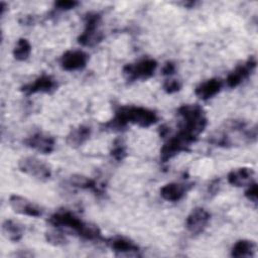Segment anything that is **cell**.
I'll return each instance as SVG.
<instances>
[{
	"label": "cell",
	"instance_id": "1",
	"mask_svg": "<svg viewBox=\"0 0 258 258\" xmlns=\"http://www.w3.org/2000/svg\"><path fill=\"white\" fill-rule=\"evenodd\" d=\"M257 126L248 127L244 120H227L210 138V142L220 147H230L241 143L255 142Z\"/></svg>",
	"mask_w": 258,
	"mask_h": 258
},
{
	"label": "cell",
	"instance_id": "2",
	"mask_svg": "<svg viewBox=\"0 0 258 258\" xmlns=\"http://www.w3.org/2000/svg\"><path fill=\"white\" fill-rule=\"evenodd\" d=\"M158 121L155 111L140 106H120L115 111L113 119L103 124L105 130L120 131L128 124H135L142 128L152 126Z\"/></svg>",
	"mask_w": 258,
	"mask_h": 258
},
{
	"label": "cell",
	"instance_id": "3",
	"mask_svg": "<svg viewBox=\"0 0 258 258\" xmlns=\"http://www.w3.org/2000/svg\"><path fill=\"white\" fill-rule=\"evenodd\" d=\"M48 223L54 228L69 229L79 237L88 241L103 240L100 229L91 223H87L70 211H58L48 218Z\"/></svg>",
	"mask_w": 258,
	"mask_h": 258
},
{
	"label": "cell",
	"instance_id": "4",
	"mask_svg": "<svg viewBox=\"0 0 258 258\" xmlns=\"http://www.w3.org/2000/svg\"><path fill=\"white\" fill-rule=\"evenodd\" d=\"M177 114L181 117L179 129L188 134L199 137L208 125V118L202 106L198 104H184L177 109Z\"/></svg>",
	"mask_w": 258,
	"mask_h": 258
},
{
	"label": "cell",
	"instance_id": "5",
	"mask_svg": "<svg viewBox=\"0 0 258 258\" xmlns=\"http://www.w3.org/2000/svg\"><path fill=\"white\" fill-rule=\"evenodd\" d=\"M197 139L198 138L194 137L187 132L178 129V131L172 135L160 148V160L162 162H167L180 152L188 151L189 147L197 141Z\"/></svg>",
	"mask_w": 258,
	"mask_h": 258
},
{
	"label": "cell",
	"instance_id": "6",
	"mask_svg": "<svg viewBox=\"0 0 258 258\" xmlns=\"http://www.w3.org/2000/svg\"><path fill=\"white\" fill-rule=\"evenodd\" d=\"M101 15L98 12L90 11L84 16L85 27L83 32L78 36V42L83 46H95L100 43L104 37L99 29Z\"/></svg>",
	"mask_w": 258,
	"mask_h": 258
},
{
	"label": "cell",
	"instance_id": "7",
	"mask_svg": "<svg viewBox=\"0 0 258 258\" xmlns=\"http://www.w3.org/2000/svg\"><path fill=\"white\" fill-rule=\"evenodd\" d=\"M157 68V61L153 58L146 57L135 62L127 63L123 67L122 73L127 81L134 82L138 80H147L154 75Z\"/></svg>",
	"mask_w": 258,
	"mask_h": 258
},
{
	"label": "cell",
	"instance_id": "8",
	"mask_svg": "<svg viewBox=\"0 0 258 258\" xmlns=\"http://www.w3.org/2000/svg\"><path fill=\"white\" fill-rule=\"evenodd\" d=\"M18 168L21 172L41 181H45L51 176L50 166L43 160L34 156L22 157L18 161Z\"/></svg>",
	"mask_w": 258,
	"mask_h": 258
},
{
	"label": "cell",
	"instance_id": "9",
	"mask_svg": "<svg viewBox=\"0 0 258 258\" xmlns=\"http://www.w3.org/2000/svg\"><path fill=\"white\" fill-rule=\"evenodd\" d=\"M257 59L254 55L248 57L247 60L238 64L226 78V85L229 88H236L247 80L255 71Z\"/></svg>",
	"mask_w": 258,
	"mask_h": 258
},
{
	"label": "cell",
	"instance_id": "10",
	"mask_svg": "<svg viewBox=\"0 0 258 258\" xmlns=\"http://www.w3.org/2000/svg\"><path fill=\"white\" fill-rule=\"evenodd\" d=\"M107 246L116 256H140V248L134 241L123 236H114L106 240Z\"/></svg>",
	"mask_w": 258,
	"mask_h": 258
},
{
	"label": "cell",
	"instance_id": "11",
	"mask_svg": "<svg viewBox=\"0 0 258 258\" xmlns=\"http://www.w3.org/2000/svg\"><path fill=\"white\" fill-rule=\"evenodd\" d=\"M211 220V214L204 208L192 209L185 220V227L192 235H199L205 231Z\"/></svg>",
	"mask_w": 258,
	"mask_h": 258
},
{
	"label": "cell",
	"instance_id": "12",
	"mask_svg": "<svg viewBox=\"0 0 258 258\" xmlns=\"http://www.w3.org/2000/svg\"><path fill=\"white\" fill-rule=\"evenodd\" d=\"M89 60L87 52L81 49H71L62 53L59 58V64L62 70L68 72L80 71L84 69Z\"/></svg>",
	"mask_w": 258,
	"mask_h": 258
},
{
	"label": "cell",
	"instance_id": "13",
	"mask_svg": "<svg viewBox=\"0 0 258 258\" xmlns=\"http://www.w3.org/2000/svg\"><path fill=\"white\" fill-rule=\"evenodd\" d=\"M23 143L27 147L42 154L51 153L54 150V146H55L54 138L41 131L35 132L32 135L28 136L27 138L24 139Z\"/></svg>",
	"mask_w": 258,
	"mask_h": 258
},
{
	"label": "cell",
	"instance_id": "14",
	"mask_svg": "<svg viewBox=\"0 0 258 258\" xmlns=\"http://www.w3.org/2000/svg\"><path fill=\"white\" fill-rule=\"evenodd\" d=\"M57 87L56 80L49 75H41L36 78L33 82L23 85L20 88V91L27 96L36 94V93H50L54 91Z\"/></svg>",
	"mask_w": 258,
	"mask_h": 258
},
{
	"label": "cell",
	"instance_id": "15",
	"mask_svg": "<svg viewBox=\"0 0 258 258\" xmlns=\"http://www.w3.org/2000/svg\"><path fill=\"white\" fill-rule=\"evenodd\" d=\"M8 203L13 212L19 215L32 218H38L42 215V211L38 206L19 195H11Z\"/></svg>",
	"mask_w": 258,
	"mask_h": 258
},
{
	"label": "cell",
	"instance_id": "16",
	"mask_svg": "<svg viewBox=\"0 0 258 258\" xmlns=\"http://www.w3.org/2000/svg\"><path fill=\"white\" fill-rule=\"evenodd\" d=\"M192 182H169L164 184L159 192L160 197L167 202H178L192 187Z\"/></svg>",
	"mask_w": 258,
	"mask_h": 258
},
{
	"label": "cell",
	"instance_id": "17",
	"mask_svg": "<svg viewBox=\"0 0 258 258\" xmlns=\"http://www.w3.org/2000/svg\"><path fill=\"white\" fill-rule=\"evenodd\" d=\"M254 176H255V171L253 168L239 167L231 170L227 175V179L231 185L241 187V186H248L253 181H255Z\"/></svg>",
	"mask_w": 258,
	"mask_h": 258
},
{
	"label": "cell",
	"instance_id": "18",
	"mask_svg": "<svg viewBox=\"0 0 258 258\" xmlns=\"http://www.w3.org/2000/svg\"><path fill=\"white\" fill-rule=\"evenodd\" d=\"M222 88L223 81L218 78H212L197 86L195 89V95L199 99L206 101L216 96L222 90Z\"/></svg>",
	"mask_w": 258,
	"mask_h": 258
},
{
	"label": "cell",
	"instance_id": "19",
	"mask_svg": "<svg viewBox=\"0 0 258 258\" xmlns=\"http://www.w3.org/2000/svg\"><path fill=\"white\" fill-rule=\"evenodd\" d=\"M91 136V128L87 125H79L73 128L67 135L66 142L69 146L77 148L82 146Z\"/></svg>",
	"mask_w": 258,
	"mask_h": 258
},
{
	"label": "cell",
	"instance_id": "20",
	"mask_svg": "<svg viewBox=\"0 0 258 258\" xmlns=\"http://www.w3.org/2000/svg\"><path fill=\"white\" fill-rule=\"evenodd\" d=\"M257 245L254 241L238 240L231 249V256L235 258H251L255 256Z\"/></svg>",
	"mask_w": 258,
	"mask_h": 258
},
{
	"label": "cell",
	"instance_id": "21",
	"mask_svg": "<svg viewBox=\"0 0 258 258\" xmlns=\"http://www.w3.org/2000/svg\"><path fill=\"white\" fill-rule=\"evenodd\" d=\"M2 233L6 239L18 242L24 235V227L14 220H5L2 224Z\"/></svg>",
	"mask_w": 258,
	"mask_h": 258
},
{
	"label": "cell",
	"instance_id": "22",
	"mask_svg": "<svg viewBox=\"0 0 258 258\" xmlns=\"http://www.w3.org/2000/svg\"><path fill=\"white\" fill-rule=\"evenodd\" d=\"M69 183L74 186L81 189H90L94 192L100 194L102 190L100 189L97 181L91 177H88L83 174H73L69 178Z\"/></svg>",
	"mask_w": 258,
	"mask_h": 258
},
{
	"label": "cell",
	"instance_id": "23",
	"mask_svg": "<svg viewBox=\"0 0 258 258\" xmlns=\"http://www.w3.org/2000/svg\"><path fill=\"white\" fill-rule=\"evenodd\" d=\"M31 44L26 38H19L13 48V56L16 60L24 61L26 60L31 53Z\"/></svg>",
	"mask_w": 258,
	"mask_h": 258
},
{
	"label": "cell",
	"instance_id": "24",
	"mask_svg": "<svg viewBox=\"0 0 258 258\" xmlns=\"http://www.w3.org/2000/svg\"><path fill=\"white\" fill-rule=\"evenodd\" d=\"M45 240L47 243H49L52 246H63L68 243V239L61 229L55 228L53 230L47 231L45 233Z\"/></svg>",
	"mask_w": 258,
	"mask_h": 258
},
{
	"label": "cell",
	"instance_id": "25",
	"mask_svg": "<svg viewBox=\"0 0 258 258\" xmlns=\"http://www.w3.org/2000/svg\"><path fill=\"white\" fill-rule=\"evenodd\" d=\"M110 155L113 159H115L116 161H119V162L125 159V157L127 156V149H126V145H125V142L123 141V139L116 138L113 141L112 147L110 150Z\"/></svg>",
	"mask_w": 258,
	"mask_h": 258
},
{
	"label": "cell",
	"instance_id": "26",
	"mask_svg": "<svg viewBox=\"0 0 258 258\" xmlns=\"http://www.w3.org/2000/svg\"><path fill=\"white\" fill-rule=\"evenodd\" d=\"M162 88L164 90L165 93L167 94H174L176 92H179L182 88V84L179 80H176V79H168V80H165L163 85H162Z\"/></svg>",
	"mask_w": 258,
	"mask_h": 258
},
{
	"label": "cell",
	"instance_id": "27",
	"mask_svg": "<svg viewBox=\"0 0 258 258\" xmlns=\"http://www.w3.org/2000/svg\"><path fill=\"white\" fill-rule=\"evenodd\" d=\"M257 194H258V185H257L256 181H253L251 184H249L247 186V189L245 190V197L256 206L257 205Z\"/></svg>",
	"mask_w": 258,
	"mask_h": 258
},
{
	"label": "cell",
	"instance_id": "28",
	"mask_svg": "<svg viewBox=\"0 0 258 258\" xmlns=\"http://www.w3.org/2000/svg\"><path fill=\"white\" fill-rule=\"evenodd\" d=\"M80 3L78 1H72V0H60L54 2V8L60 11H67L76 8Z\"/></svg>",
	"mask_w": 258,
	"mask_h": 258
},
{
	"label": "cell",
	"instance_id": "29",
	"mask_svg": "<svg viewBox=\"0 0 258 258\" xmlns=\"http://www.w3.org/2000/svg\"><path fill=\"white\" fill-rule=\"evenodd\" d=\"M175 70H176L175 63H174L173 61L168 60V61L164 62L163 67H162V69H161V74H162L163 76L170 77V76H172V75L175 73Z\"/></svg>",
	"mask_w": 258,
	"mask_h": 258
},
{
	"label": "cell",
	"instance_id": "30",
	"mask_svg": "<svg viewBox=\"0 0 258 258\" xmlns=\"http://www.w3.org/2000/svg\"><path fill=\"white\" fill-rule=\"evenodd\" d=\"M219 188V179H215L211 185L209 186V192L212 195H215Z\"/></svg>",
	"mask_w": 258,
	"mask_h": 258
},
{
	"label": "cell",
	"instance_id": "31",
	"mask_svg": "<svg viewBox=\"0 0 258 258\" xmlns=\"http://www.w3.org/2000/svg\"><path fill=\"white\" fill-rule=\"evenodd\" d=\"M169 132V128L166 126V125H161L159 127V135L161 137H165Z\"/></svg>",
	"mask_w": 258,
	"mask_h": 258
}]
</instances>
